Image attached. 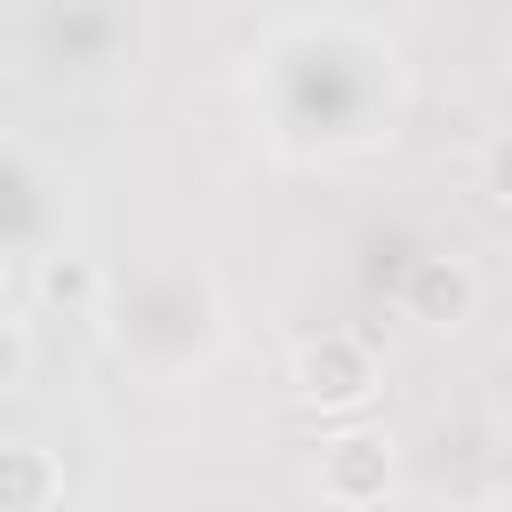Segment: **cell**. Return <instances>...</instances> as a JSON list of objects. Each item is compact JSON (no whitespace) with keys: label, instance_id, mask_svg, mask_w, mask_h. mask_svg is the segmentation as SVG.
<instances>
[{"label":"cell","instance_id":"5b68a950","mask_svg":"<svg viewBox=\"0 0 512 512\" xmlns=\"http://www.w3.org/2000/svg\"><path fill=\"white\" fill-rule=\"evenodd\" d=\"M40 296H48V304H88V296H96V272H88L80 256H64V264L40 272Z\"/></svg>","mask_w":512,"mask_h":512},{"label":"cell","instance_id":"7a4b0ae2","mask_svg":"<svg viewBox=\"0 0 512 512\" xmlns=\"http://www.w3.org/2000/svg\"><path fill=\"white\" fill-rule=\"evenodd\" d=\"M384 480H392V448L384 440H336L320 456V496H336V504H376Z\"/></svg>","mask_w":512,"mask_h":512},{"label":"cell","instance_id":"3957f363","mask_svg":"<svg viewBox=\"0 0 512 512\" xmlns=\"http://www.w3.org/2000/svg\"><path fill=\"white\" fill-rule=\"evenodd\" d=\"M48 496H56V464H48V448L8 440V448H0V512H48Z\"/></svg>","mask_w":512,"mask_h":512},{"label":"cell","instance_id":"8992f818","mask_svg":"<svg viewBox=\"0 0 512 512\" xmlns=\"http://www.w3.org/2000/svg\"><path fill=\"white\" fill-rule=\"evenodd\" d=\"M16 368H24V336H16V328H0V384H8Z\"/></svg>","mask_w":512,"mask_h":512},{"label":"cell","instance_id":"6da1fadb","mask_svg":"<svg viewBox=\"0 0 512 512\" xmlns=\"http://www.w3.org/2000/svg\"><path fill=\"white\" fill-rule=\"evenodd\" d=\"M368 384H376V360L360 336H320L296 352V392L320 408H352V400H368Z\"/></svg>","mask_w":512,"mask_h":512},{"label":"cell","instance_id":"277c9868","mask_svg":"<svg viewBox=\"0 0 512 512\" xmlns=\"http://www.w3.org/2000/svg\"><path fill=\"white\" fill-rule=\"evenodd\" d=\"M408 304H416L424 320H464V304H472V280H464L456 264H416V280H408Z\"/></svg>","mask_w":512,"mask_h":512}]
</instances>
